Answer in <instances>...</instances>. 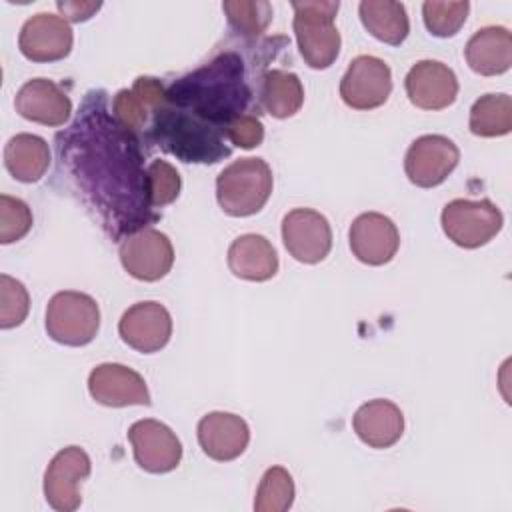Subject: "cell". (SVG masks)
Masks as SVG:
<instances>
[{
	"instance_id": "6da1fadb",
	"label": "cell",
	"mask_w": 512,
	"mask_h": 512,
	"mask_svg": "<svg viewBox=\"0 0 512 512\" xmlns=\"http://www.w3.org/2000/svg\"><path fill=\"white\" fill-rule=\"evenodd\" d=\"M56 150L60 170L114 240L156 220L138 138L110 116L102 90L86 94L72 126L56 136Z\"/></svg>"
},
{
	"instance_id": "7a4b0ae2",
	"label": "cell",
	"mask_w": 512,
	"mask_h": 512,
	"mask_svg": "<svg viewBox=\"0 0 512 512\" xmlns=\"http://www.w3.org/2000/svg\"><path fill=\"white\" fill-rule=\"evenodd\" d=\"M252 88L238 52L226 50L194 72L178 78L166 88V102L206 124L224 128L240 114H246Z\"/></svg>"
},
{
	"instance_id": "3957f363",
	"label": "cell",
	"mask_w": 512,
	"mask_h": 512,
	"mask_svg": "<svg viewBox=\"0 0 512 512\" xmlns=\"http://www.w3.org/2000/svg\"><path fill=\"white\" fill-rule=\"evenodd\" d=\"M148 138L182 162L214 164L232 152L224 142L226 136L218 128L168 102L152 112Z\"/></svg>"
},
{
	"instance_id": "277c9868",
	"label": "cell",
	"mask_w": 512,
	"mask_h": 512,
	"mask_svg": "<svg viewBox=\"0 0 512 512\" xmlns=\"http://www.w3.org/2000/svg\"><path fill=\"white\" fill-rule=\"evenodd\" d=\"M340 2L312 0L292 2L294 34L304 62L314 70L334 64L340 54V32L334 24Z\"/></svg>"
},
{
	"instance_id": "5b68a950",
	"label": "cell",
	"mask_w": 512,
	"mask_h": 512,
	"mask_svg": "<svg viewBox=\"0 0 512 512\" xmlns=\"http://www.w3.org/2000/svg\"><path fill=\"white\" fill-rule=\"evenodd\" d=\"M272 170L262 158H240L216 178V198L228 216H252L264 208L272 194Z\"/></svg>"
},
{
	"instance_id": "8992f818",
	"label": "cell",
	"mask_w": 512,
	"mask_h": 512,
	"mask_svg": "<svg viewBox=\"0 0 512 512\" xmlns=\"http://www.w3.org/2000/svg\"><path fill=\"white\" fill-rule=\"evenodd\" d=\"M100 328V308L84 292H56L46 306V332L64 346H86Z\"/></svg>"
},
{
	"instance_id": "52a82bcc",
	"label": "cell",
	"mask_w": 512,
	"mask_h": 512,
	"mask_svg": "<svg viewBox=\"0 0 512 512\" xmlns=\"http://www.w3.org/2000/svg\"><path fill=\"white\" fill-rule=\"evenodd\" d=\"M442 230L460 248H480L488 244L504 224L500 208L488 198L448 202L440 216Z\"/></svg>"
},
{
	"instance_id": "ba28073f",
	"label": "cell",
	"mask_w": 512,
	"mask_h": 512,
	"mask_svg": "<svg viewBox=\"0 0 512 512\" xmlns=\"http://www.w3.org/2000/svg\"><path fill=\"white\" fill-rule=\"evenodd\" d=\"M124 270L142 282L164 278L174 264V248L168 236L154 228H142L120 242L118 248Z\"/></svg>"
},
{
	"instance_id": "9c48e42d",
	"label": "cell",
	"mask_w": 512,
	"mask_h": 512,
	"mask_svg": "<svg viewBox=\"0 0 512 512\" xmlns=\"http://www.w3.org/2000/svg\"><path fill=\"white\" fill-rule=\"evenodd\" d=\"M392 92L390 66L370 54L356 56L340 80V98L354 110H374Z\"/></svg>"
},
{
	"instance_id": "30bf717a",
	"label": "cell",
	"mask_w": 512,
	"mask_h": 512,
	"mask_svg": "<svg viewBox=\"0 0 512 512\" xmlns=\"http://www.w3.org/2000/svg\"><path fill=\"white\" fill-rule=\"evenodd\" d=\"M90 456L80 446L62 448L44 472L46 502L58 512H74L82 504L80 482L90 476Z\"/></svg>"
},
{
	"instance_id": "8fae6325",
	"label": "cell",
	"mask_w": 512,
	"mask_h": 512,
	"mask_svg": "<svg viewBox=\"0 0 512 512\" xmlns=\"http://www.w3.org/2000/svg\"><path fill=\"white\" fill-rule=\"evenodd\" d=\"M460 160L458 146L442 134L416 138L404 158V172L414 186L434 188L442 184Z\"/></svg>"
},
{
	"instance_id": "7c38bea8",
	"label": "cell",
	"mask_w": 512,
	"mask_h": 512,
	"mask_svg": "<svg viewBox=\"0 0 512 512\" xmlns=\"http://www.w3.org/2000/svg\"><path fill=\"white\" fill-rule=\"evenodd\" d=\"M282 242L294 260L318 264L330 254L332 230L324 214L312 208H294L282 220Z\"/></svg>"
},
{
	"instance_id": "4fadbf2b",
	"label": "cell",
	"mask_w": 512,
	"mask_h": 512,
	"mask_svg": "<svg viewBox=\"0 0 512 512\" xmlns=\"http://www.w3.org/2000/svg\"><path fill=\"white\" fill-rule=\"evenodd\" d=\"M136 464L150 474L174 470L182 460V444L176 434L162 422L146 418L128 428Z\"/></svg>"
},
{
	"instance_id": "5bb4252c",
	"label": "cell",
	"mask_w": 512,
	"mask_h": 512,
	"mask_svg": "<svg viewBox=\"0 0 512 512\" xmlns=\"http://www.w3.org/2000/svg\"><path fill=\"white\" fill-rule=\"evenodd\" d=\"M74 34L58 14L38 12L28 18L18 36V48L24 58L32 62H56L70 54Z\"/></svg>"
},
{
	"instance_id": "9a60e30c",
	"label": "cell",
	"mask_w": 512,
	"mask_h": 512,
	"mask_svg": "<svg viewBox=\"0 0 512 512\" xmlns=\"http://www.w3.org/2000/svg\"><path fill=\"white\" fill-rule=\"evenodd\" d=\"M120 338L142 354L162 350L172 336L170 312L154 300L132 304L118 322Z\"/></svg>"
},
{
	"instance_id": "2e32d148",
	"label": "cell",
	"mask_w": 512,
	"mask_h": 512,
	"mask_svg": "<svg viewBox=\"0 0 512 512\" xmlns=\"http://www.w3.org/2000/svg\"><path fill=\"white\" fill-rule=\"evenodd\" d=\"M90 396L104 406L122 408V406H150V392L144 378L116 362H104L92 368L88 376Z\"/></svg>"
},
{
	"instance_id": "e0dca14e",
	"label": "cell",
	"mask_w": 512,
	"mask_h": 512,
	"mask_svg": "<svg viewBox=\"0 0 512 512\" xmlns=\"http://www.w3.org/2000/svg\"><path fill=\"white\" fill-rule=\"evenodd\" d=\"M352 254L368 264L382 266L388 264L400 246V232L396 224L380 212L360 214L348 232Z\"/></svg>"
},
{
	"instance_id": "ac0fdd59",
	"label": "cell",
	"mask_w": 512,
	"mask_h": 512,
	"mask_svg": "<svg viewBox=\"0 0 512 512\" xmlns=\"http://www.w3.org/2000/svg\"><path fill=\"white\" fill-rule=\"evenodd\" d=\"M408 100L422 110H442L454 104L458 96V78L454 70L438 60L416 62L406 78Z\"/></svg>"
},
{
	"instance_id": "d6986e66",
	"label": "cell",
	"mask_w": 512,
	"mask_h": 512,
	"mask_svg": "<svg viewBox=\"0 0 512 512\" xmlns=\"http://www.w3.org/2000/svg\"><path fill=\"white\" fill-rule=\"evenodd\" d=\"M16 112L36 124L62 126L72 116L70 96L48 78H32L16 92Z\"/></svg>"
},
{
	"instance_id": "ffe728a7",
	"label": "cell",
	"mask_w": 512,
	"mask_h": 512,
	"mask_svg": "<svg viewBox=\"0 0 512 512\" xmlns=\"http://www.w3.org/2000/svg\"><path fill=\"white\" fill-rule=\"evenodd\" d=\"M196 432L200 448L216 462H230L238 458L250 442V428L246 420L232 412H208L200 418Z\"/></svg>"
},
{
	"instance_id": "44dd1931",
	"label": "cell",
	"mask_w": 512,
	"mask_h": 512,
	"mask_svg": "<svg viewBox=\"0 0 512 512\" xmlns=\"http://www.w3.org/2000/svg\"><path fill=\"white\" fill-rule=\"evenodd\" d=\"M352 428L366 446L390 448L404 434V414L390 400H368L356 410L352 418Z\"/></svg>"
},
{
	"instance_id": "7402d4cb",
	"label": "cell",
	"mask_w": 512,
	"mask_h": 512,
	"mask_svg": "<svg viewBox=\"0 0 512 512\" xmlns=\"http://www.w3.org/2000/svg\"><path fill=\"white\" fill-rule=\"evenodd\" d=\"M464 56L476 74H504L512 66V34L504 26L480 28L466 42Z\"/></svg>"
},
{
	"instance_id": "603a6c76",
	"label": "cell",
	"mask_w": 512,
	"mask_h": 512,
	"mask_svg": "<svg viewBox=\"0 0 512 512\" xmlns=\"http://www.w3.org/2000/svg\"><path fill=\"white\" fill-rule=\"evenodd\" d=\"M228 268L234 276L250 282H264L278 272V254L268 238L242 234L228 248Z\"/></svg>"
},
{
	"instance_id": "cb8c5ba5",
	"label": "cell",
	"mask_w": 512,
	"mask_h": 512,
	"mask_svg": "<svg viewBox=\"0 0 512 512\" xmlns=\"http://www.w3.org/2000/svg\"><path fill=\"white\" fill-rule=\"evenodd\" d=\"M4 166L18 182H38L50 166L48 142L36 134H16L4 146Z\"/></svg>"
},
{
	"instance_id": "d4e9b609",
	"label": "cell",
	"mask_w": 512,
	"mask_h": 512,
	"mask_svg": "<svg viewBox=\"0 0 512 512\" xmlns=\"http://www.w3.org/2000/svg\"><path fill=\"white\" fill-rule=\"evenodd\" d=\"M260 106L274 118H290L304 104V88L294 72L272 68L260 76Z\"/></svg>"
},
{
	"instance_id": "484cf974",
	"label": "cell",
	"mask_w": 512,
	"mask_h": 512,
	"mask_svg": "<svg viewBox=\"0 0 512 512\" xmlns=\"http://www.w3.org/2000/svg\"><path fill=\"white\" fill-rule=\"evenodd\" d=\"M364 28L380 42L398 46L410 32V20L404 4L392 0H364L358 6Z\"/></svg>"
},
{
	"instance_id": "4316f807",
	"label": "cell",
	"mask_w": 512,
	"mask_h": 512,
	"mask_svg": "<svg viewBox=\"0 0 512 512\" xmlns=\"http://www.w3.org/2000/svg\"><path fill=\"white\" fill-rule=\"evenodd\" d=\"M468 128L474 136L496 138L512 130V98L508 94H484L470 108Z\"/></svg>"
},
{
	"instance_id": "83f0119b",
	"label": "cell",
	"mask_w": 512,
	"mask_h": 512,
	"mask_svg": "<svg viewBox=\"0 0 512 512\" xmlns=\"http://www.w3.org/2000/svg\"><path fill=\"white\" fill-rule=\"evenodd\" d=\"M222 10L230 28L244 38L264 34L274 14L272 4L266 0H228L222 2Z\"/></svg>"
},
{
	"instance_id": "f1b7e54d",
	"label": "cell",
	"mask_w": 512,
	"mask_h": 512,
	"mask_svg": "<svg viewBox=\"0 0 512 512\" xmlns=\"http://www.w3.org/2000/svg\"><path fill=\"white\" fill-rule=\"evenodd\" d=\"M294 480L290 472L282 466H272L264 472L256 498H254V510L256 512H286L294 502Z\"/></svg>"
},
{
	"instance_id": "f546056e",
	"label": "cell",
	"mask_w": 512,
	"mask_h": 512,
	"mask_svg": "<svg viewBox=\"0 0 512 512\" xmlns=\"http://www.w3.org/2000/svg\"><path fill=\"white\" fill-rule=\"evenodd\" d=\"M468 10H470L468 0H462V2L428 0L422 4V18L430 34L438 38H450L466 22Z\"/></svg>"
},
{
	"instance_id": "4dcf8cb0",
	"label": "cell",
	"mask_w": 512,
	"mask_h": 512,
	"mask_svg": "<svg viewBox=\"0 0 512 512\" xmlns=\"http://www.w3.org/2000/svg\"><path fill=\"white\" fill-rule=\"evenodd\" d=\"M146 182H148V196L152 208H164L172 204L182 188V180L178 170L166 160H152L146 168Z\"/></svg>"
},
{
	"instance_id": "1f68e13d",
	"label": "cell",
	"mask_w": 512,
	"mask_h": 512,
	"mask_svg": "<svg viewBox=\"0 0 512 512\" xmlns=\"http://www.w3.org/2000/svg\"><path fill=\"white\" fill-rule=\"evenodd\" d=\"M30 310V296L24 284L8 274H0V328L20 326Z\"/></svg>"
},
{
	"instance_id": "d6a6232c",
	"label": "cell",
	"mask_w": 512,
	"mask_h": 512,
	"mask_svg": "<svg viewBox=\"0 0 512 512\" xmlns=\"http://www.w3.org/2000/svg\"><path fill=\"white\" fill-rule=\"evenodd\" d=\"M32 228L30 206L14 196H0V242L12 244L22 240Z\"/></svg>"
},
{
	"instance_id": "836d02e7",
	"label": "cell",
	"mask_w": 512,
	"mask_h": 512,
	"mask_svg": "<svg viewBox=\"0 0 512 512\" xmlns=\"http://www.w3.org/2000/svg\"><path fill=\"white\" fill-rule=\"evenodd\" d=\"M148 112L150 110L144 106V102L128 88L118 90L112 100V116L118 120L120 126H124L128 132L136 136L144 130Z\"/></svg>"
},
{
	"instance_id": "e575fe53",
	"label": "cell",
	"mask_w": 512,
	"mask_h": 512,
	"mask_svg": "<svg viewBox=\"0 0 512 512\" xmlns=\"http://www.w3.org/2000/svg\"><path fill=\"white\" fill-rule=\"evenodd\" d=\"M224 136L230 144L250 150L262 144L264 126L254 114H240L224 128Z\"/></svg>"
},
{
	"instance_id": "d590c367",
	"label": "cell",
	"mask_w": 512,
	"mask_h": 512,
	"mask_svg": "<svg viewBox=\"0 0 512 512\" xmlns=\"http://www.w3.org/2000/svg\"><path fill=\"white\" fill-rule=\"evenodd\" d=\"M58 10L64 14V20L70 22H84L94 16L102 8V2H56Z\"/></svg>"
}]
</instances>
